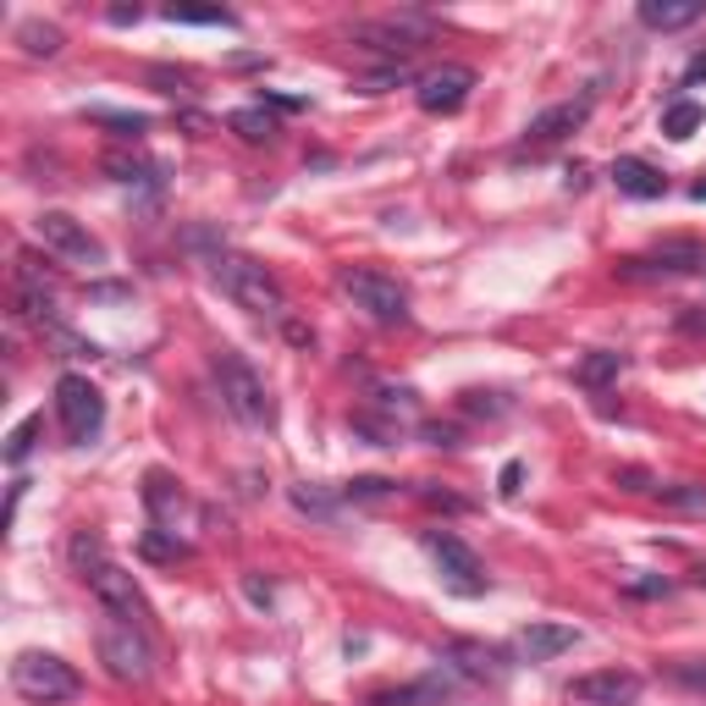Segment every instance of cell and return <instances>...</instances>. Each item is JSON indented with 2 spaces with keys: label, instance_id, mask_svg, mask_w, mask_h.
<instances>
[{
  "label": "cell",
  "instance_id": "cell-1",
  "mask_svg": "<svg viewBox=\"0 0 706 706\" xmlns=\"http://www.w3.org/2000/svg\"><path fill=\"white\" fill-rule=\"evenodd\" d=\"M210 277L221 282V293L238 304V309H248V315H288V293H282V282L265 271L259 259H248V254H232V248H216V259H210Z\"/></svg>",
  "mask_w": 706,
  "mask_h": 706
},
{
  "label": "cell",
  "instance_id": "cell-2",
  "mask_svg": "<svg viewBox=\"0 0 706 706\" xmlns=\"http://www.w3.org/2000/svg\"><path fill=\"white\" fill-rule=\"evenodd\" d=\"M216 381H221V403L243 419V425H271V392H265V381L254 376V365L243 360V353L221 348L216 353Z\"/></svg>",
  "mask_w": 706,
  "mask_h": 706
},
{
  "label": "cell",
  "instance_id": "cell-3",
  "mask_svg": "<svg viewBox=\"0 0 706 706\" xmlns=\"http://www.w3.org/2000/svg\"><path fill=\"white\" fill-rule=\"evenodd\" d=\"M342 293L360 304L370 320H381V326H403V320H409V293H403V282L387 277V271L348 265V271H342Z\"/></svg>",
  "mask_w": 706,
  "mask_h": 706
},
{
  "label": "cell",
  "instance_id": "cell-4",
  "mask_svg": "<svg viewBox=\"0 0 706 706\" xmlns=\"http://www.w3.org/2000/svg\"><path fill=\"white\" fill-rule=\"evenodd\" d=\"M12 684H17V695H28V701H39V706L72 701V695L83 690L77 668L61 662V657H50V652H23V657L12 662Z\"/></svg>",
  "mask_w": 706,
  "mask_h": 706
},
{
  "label": "cell",
  "instance_id": "cell-5",
  "mask_svg": "<svg viewBox=\"0 0 706 706\" xmlns=\"http://www.w3.org/2000/svg\"><path fill=\"white\" fill-rule=\"evenodd\" d=\"M56 414H61L66 441L88 448V441L100 436V425H106V398H100V387L88 376H61L56 381Z\"/></svg>",
  "mask_w": 706,
  "mask_h": 706
},
{
  "label": "cell",
  "instance_id": "cell-6",
  "mask_svg": "<svg viewBox=\"0 0 706 706\" xmlns=\"http://www.w3.org/2000/svg\"><path fill=\"white\" fill-rule=\"evenodd\" d=\"M95 646H100V662H106L111 679H122V684H144V679H149V662H155V657H149V641H144L138 624L106 618L100 635H95Z\"/></svg>",
  "mask_w": 706,
  "mask_h": 706
},
{
  "label": "cell",
  "instance_id": "cell-7",
  "mask_svg": "<svg viewBox=\"0 0 706 706\" xmlns=\"http://www.w3.org/2000/svg\"><path fill=\"white\" fill-rule=\"evenodd\" d=\"M39 243L50 248V254H61L66 265H106V248H100V238H88V227L77 221V216H66V210H45L39 216Z\"/></svg>",
  "mask_w": 706,
  "mask_h": 706
},
{
  "label": "cell",
  "instance_id": "cell-8",
  "mask_svg": "<svg viewBox=\"0 0 706 706\" xmlns=\"http://www.w3.org/2000/svg\"><path fill=\"white\" fill-rule=\"evenodd\" d=\"M425 552L436 558L441 580H448L459 596H480L486 591V574H480V558L453 536V530H425Z\"/></svg>",
  "mask_w": 706,
  "mask_h": 706
},
{
  "label": "cell",
  "instance_id": "cell-9",
  "mask_svg": "<svg viewBox=\"0 0 706 706\" xmlns=\"http://www.w3.org/2000/svg\"><path fill=\"white\" fill-rule=\"evenodd\" d=\"M430 34H436V23H430V17H419V12H398V17H381V23L353 28V39L370 45V50H381L387 61H403V56H409V50H419Z\"/></svg>",
  "mask_w": 706,
  "mask_h": 706
},
{
  "label": "cell",
  "instance_id": "cell-10",
  "mask_svg": "<svg viewBox=\"0 0 706 706\" xmlns=\"http://www.w3.org/2000/svg\"><path fill=\"white\" fill-rule=\"evenodd\" d=\"M83 580H88V591H95V601L106 607V618H122V624H138V630H144V618H149V612H144V596H138L133 574H122L117 563L100 558Z\"/></svg>",
  "mask_w": 706,
  "mask_h": 706
},
{
  "label": "cell",
  "instance_id": "cell-11",
  "mask_svg": "<svg viewBox=\"0 0 706 706\" xmlns=\"http://www.w3.org/2000/svg\"><path fill=\"white\" fill-rule=\"evenodd\" d=\"M470 88H475V72H470V66H459V61H448V66H430V72H419V83H414V100H419V111H430V117H453V111L470 100Z\"/></svg>",
  "mask_w": 706,
  "mask_h": 706
},
{
  "label": "cell",
  "instance_id": "cell-12",
  "mask_svg": "<svg viewBox=\"0 0 706 706\" xmlns=\"http://www.w3.org/2000/svg\"><path fill=\"white\" fill-rule=\"evenodd\" d=\"M641 690H646L641 673H630V668H601V673H580V679L569 684V701H574V706H630V701H641Z\"/></svg>",
  "mask_w": 706,
  "mask_h": 706
},
{
  "label": "cell",
  "instance_id": "cell-13",
  "mask_svg": "<svg viewBox=\"0 0 706 706\" xmlns=\"http://www.w3.org/2000/svg\"><path fill=\"white\" fill-rule=\"evenodd\" d=\"M441 662H448L453 673L475 679V684H502L508 679V657L497 646H480V641H448L441 646Z\"/></svg>",
  "mask_w": 706,
  "mask_h": 706
},
{
  "label": "cell",
  "instance_id": "cell-14",
  "mask_svg": "<svg viewBox=\"0 0 706 706\" xmlns=\"http://www.w3.org/2000/svg\"><path fill=\"white\" fill-rule=\"evenodd\" d=\"M612 183H618V194H630V199H662L668 194V176L652 160H641V155H618L612 160Z\"/></svg>",
  "mask_w": 706,
  "mask_h": 706
},
{
  "label": "cell",
  "instance_id": "cell-15",
  "mask_svg": "<svg viewBox=\"0 0 706 706\" xmlns=\"http://www.w3.org/2000/svg\"><path fill=\"white\" fill-rule=\"evenodd\" d=\"M585 117H591V95L563 100V106H552V111H541L536 122H530V144H558V138L580 133V127H585Z\"/></svg>",
  "mask_w": 706,
  "mask_h": 706
},
{
  "label": "cell",
  "instance_id": "cell-16",
  "mask_svg": "<svg viewBox=\"0 0 706 706\" xmlns=\"http://www.w3.org/2000/svg\"><path fill=\"white\" fill-rule=\"evenodd\" d=\"M574 641H580L574 624H524V630H519V657L547 662V657H558V652H574Z\"/></svg>",
  "mask_w": 706,
  "mask_h": 706
},
{
  "label": "cell",
  "instance_id": "cell-17",
  "mask_svg": "<svg viewBox=\"0 0 706 706\" xmlns=\"http://www.w3.org/2000/svg\"><path fill=\"white\" fill-rule=\"evenodd\" d=\"M701 0H641V23L652 28V34H673V28H690V23H701Z\"/></svg>",
  "mask_w": 706,
  "mask_h": 706
},
{
  "label": "cell",
  "instance_id": "cell-18",
  "mask_svg": "<svg viewBox=\"0 0 706 706\" xmlns=\"http://www.w3.org/2000/svg\"><path fill=\"white\" fill-rule=\"evenodd\" d=\"M641 265H657V271H673V277H690V271H706V248L695 238H668L652 248V259Z\"/></svg>",
  "mask_w": 706,
  "mask_h": 706
},
{
  "label": "cell",
  "instance_id": "cell-19",
  "mask_svg": "<svg viewBox=\"0 0 706 706\" xmlns=\"http://www.w3.org/2000/svg\"><path fill=\"white\" fill-rule=\"evenodd\" d=\"M227 127H232L243 144H271V138H277V117L265 111V106H243V111H232Z\"/></svg>",
  "mask_w": 706,
  "mask_h": 706
},
{
  "label": "cell",
  "instance_id": "cell-20",
  "mask_svg": "<svg viewBox=\"0 0 706 706\" xmlns=\"http://www.w3.org/2000/svg\"><path fill=\"white\" fill-rule=\"evenodd\" d=\"M618 376H624V353H607V348H596V353H585L580 360V387H612Z\"/></svg>",
  "mask_w": 706,
  "mask_h": 706
},
{
  "label": "cell",
  "instance_id": "cell-21",
  "mask_svg": "<svg viewBox=\"0 0 706 706\" xmlns=\"http://www.w3.org/2000/svg\"><path fill=\"white\" fill-rule=\"evenodd\" d=\"M657 502L679 508V513H706V486H695V480H657Z\"/></svg>",
  "mask_w": 706,
  "mask_h": 706
},
{
  "label": "cell",
  "instance_id": "cell-22",
  "mask_svg": "<svg viewBox=\"0 0 706 706\" xmlns=\"http://www.w3.org/2000/svg\"><path fill=\"white\" fill-rule=\"evenodd\" d=\"M88 122L111 127L117 138H144L149 133V117H138V111H106V106H95V111H88Z\"/></svg>",
  "mask_w": 706,
  "mask_h": 706
},
{
  "label": "cell",
  "instance_id": "cell-23",
  "mask_svg": "<svg viewBox=\"0 0 706 706\" xmlns=\"http://www.w3.org/2000/svg\"><path fill=\"white\" fill-rule=\"evenodd\" d=\"M441 701H448V690H441L436 679L409 684V690H392V695H376V706H441Z\"/></svg>",
  "mask_w": 706,
  "mask_h": 706
},
{
  "label": "cell",
  "instance_id": "cell-24",
  "mask_svg": "<svg viewBox=\"0 0 706 706\" xmlns=\"http://www.w3.org/2000/svg\"><path fill=\"white\" fill-rule=\"evenodd\" d=\"M17 45H23L28 56H56V50H61V28H56V23H23V28H17Z\"/></svg>",
  "mask_w": 706,
  "mask_h": 706
},
{
  "label": "cell",
  "instance_id": "cell-25",
  "mask_svg": "<svg viewBox=\"0 0 706 706\" xmlns=\"http://www.w3.org/2000/svg\"><path fill=\"white\" fill-rule=\"evenodd\" d=\"M695 127H701V106H695V100H673V106L662 111V133H668V138L684 144Z\"/></svg>",
  "mask_w": 706,
  "mask_h": 706
},
{
  "label": "cell",
  "instance_id": "cell-26",
  "mask_svg": "<svg viewBox=\"0 0 706 706\" xmlns=\"http://www.w3.org/2000/svg\"><path fill=\"white\" fill-rule=\"evenodd\" d=\"M166 23H205V28H232L238 17L221 7H166Z\"/></svg>",
  "mask_w": 706,
  "mask_h": 706
},
{
  "label": "cell",
  "instance_id": "cell-27",
  "mask_svg": "<svg viewBox=\"0 0 706 706\" xmlns=\"http://www.w3.org/2000/svg\"><path fill=\"white\" fill-rule=\"evenodd\" d=\"M353 430L370 436L376 448H398V436H403V425H398V419H376V414H353Z\"/></svg>",
  "mask_w": 706,
  "mask_h": 706
},
{
  "label": "cell",
  "instance_id": "cell-28",
  "mask_svg": "<svg viewBox=\"0 0 706 706\" xmlns=\"http://www.w3.org/2000/svg\"><path fill=\"white\" fill-rule=\"evenodd\" d=\"M100 166H106V176H117V183H144V176H155V166L138 160V155H106Z\"/></svg>",
  "mask_w": 706,
  "mask_h": 706
},
{
  "label": "cell",
  "instance_id": "cell-29",
  "mask_svg": "<svg viewBox=\"0 0 706 706\" xmlns=\"http://www.w3.org/2000/svg\"><path fill=\"white\" fill-rule=\"evenodd\" d=\"M403 83H419V77H414L403 61H387V66H381V72H370L360 88H365V95H387V88H403Z\"/></svg>",
  "mask_w": 706,
  "mask_h": 706
},
{
  "label": "cell",
  "instance_id": "cell-30",
  "mask_svg": "<svg viewBox=\"0 0 706 706\" xmlns=\"http://www.w3.org/2000/svg\"><path fill=\"white\" fill-rule=\"evenodd\" d=\"M392 491H398V486L381 480V475H360V480L342 486V497H353V502H381V497H392Z\"/></svg>",
  "mask_w": 706,
  "mask_h": 706
},
{
  "label": "cell",
  "instance_id": "cell-31",
  "mask_svg": "<svg viewBox=\"0 0 706 706\" xmlns=\"http://www.w3.org/2000/svg\"><path fill=\"white\" fill-rule=\"evenodd\" d=\"M144 497H149V508H155V513H171V508H183V491H176V486H171L166 475H149Z\"/></svg>",
  "mask_w": 706,
  "mask_h": 706
},
{
  "label": "cell",
  "instance_id": "cell-32",
  "mask_svg": "<svg viewBox=\"0 0 706 706\" xmlns=\"http://www.w3.org/2000/svg\"><path fill=\"white\" fill-rule=\"evenodd\" d=\"M39 425H45V419H23V425L12 430V441H7V464H23V459L34 453V436H39Z\"/></svg>",
  "mask_w": 706,
  "mask_h": 706
},
{
  "label": "cell",
  "instance_id": "cell-33",
  "mask_svg": "<svg viewBox=\"0 0 706 706\" xmlns=\"http://www.w3.org/2000/svg\"><path fill=\"white\" fill-rule=\"evenodd\" d=\"M144 558H188V541H176V530H171V536L149 530V536H144Z\"/></svg>",
  "mask_w": 706,
  "mask_h": 706
},
{
  "label": "cell",
  "instance_id": "cell-34",
  "mask_svg": "<svg viewBox=\"0 0 706 706\" xmlns=\"http://www.w3.org/2000/svg\"><path fill=\"white\" fill-rule=\"evenodd\" d=\"M673 684H684V690H706V662H679V668H673Z\"/></svg>",
  "mask_w": 706,
  "mask_h": 706
},
{
  "label": "cell",
  "instance_id": "cell-35",
  "mask_svg": "<svg viewBox=\"0 0 706 706\" xmlns=\"http://www.w3.org/2000/svg\"><path fill=\"white\" fill-rule=\"evenodd\" d=\"M149 83H160V95H176V88H188V72H166V66H155Z\"/></svg>",
  "mask_w": 706,
  "mask_h": 706
},
{
  "label": "cell",
  "instance_id": "cell-36",
  "mask_svg": "<svg viewBox=\"0 0 706 706\" xmlns=\"http://www.w3.org/2000/svg\"><path fill=\"white\" fill-rule=\"evenodd\" d=\"M519 480H524V464L513 459V464H502V475H497V491H502V497H519Z\"/></svg>",
  "mask_w": 706,
  "mask_h": 706
},
{
  "label": "cell",
  "instance_id": "cell-37",
  "mask_svg": "<svg viewBox=\"0 0 706 706\" xmlns=\"http://www.w3.org/2000/svg\"><path fill=\"white\" fill-rule=\"evenodd\" d=\"M618 486H624V491H635V497H641V491H652L657 480H652L646 470H618Z\"/></svg>",
  "mask_w": 706,
  "mask_h": 706
},
{
  "label": "cell",
  "instance_id": "cell-38",
  "mask_svg": "<svg viewBox=\"0 0 706 706\" xmlns=\"http://www.w3.org/2000/svg\"><path fill=\"white\" fill-rule=\"evenodd\" d=\"M425 441L430 448H459V430L453 425H425Z\"/></svg>",
  "mask_w": 706,
  "mask_h": 706
},
{
  "label": "cell",
  "instance_id": "cell-39",
  "mask_svg": "<svg viewBox=\"0 0 706 706\" xmlns=\"http://www.w3.org/2000/svg\"><path fill=\"white\" fill-rule=\"evenodd\" d=\"M668 580H630V596H668Z\"/></svg>",
  "mask_w": 706,
  "mask_h": 706
},
{
  "label": "cell",
  "instance_id": "cell-40",
  "mask_svg": "<svg viewBox=\"0 0 706 706\" xmlns=\"http://www.w3.org/2000/svg\"><path fill=\"white\" fill-rule=\"evenodd\" d=\"M138 17H144L138 7H111V23H117V28H127V23H138Z\"/></svg>",
  "mask_w": 706,
  "mask_h": 706
},
{
  "label": "cell",
  "instance_id": "cell-41",
  "mask_svg": "<svg viewBox=\"0 0 706 706\" xmlns=\"http://www.w3.org/2000/svg\"><path fill=\"white\" fill-rule=\"evenodd\" d=\"M701 77H706V50H701V56H695V61H690V72H684V88H695V83H701Z\"/></svg>",
  "mask_w": 706,
  "mask_h": 706
},
{
  "label": "cell",
  "instance_id": "cell-42",
  "mask_svg": "<svg viewBox=\"0 0 706 706\" xmlns=\"http://www.w3.org/2000/svg\"><path fill=\"white\" fill-rule=\"evenodd\" d=\"M690 199H695V205H706V176H701V183L690 188Z\"/></svg>",
  "mask_w": 706,
  "mask_h": 706
},
{
  "label": "cell",
  "instance_id": "cell-43",
  "mask_svg": "<svg viewBox=\"0 0 706 706\" xmlns=\"http://www.w3.org/2000/svg\"><path fill=\"white\" fill-rule=\"evenodd\" d=\"M695 585H706V563H701V569H695Z\"/></svg>",
  "mask_w": 706,
  "mask_h": 706
}]
</instances>
